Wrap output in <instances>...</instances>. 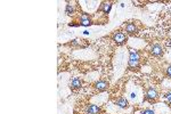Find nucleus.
<instances>
[{
    "mask_svg": "<svg viewBox=\"0 0 171 114\" xmlns=\"http://www.w3.org/2000/svg\"><path fill=\"white\" fill-rule=\"evenodd\" d=\"M139 59H140V56H139V52L136 51L135 49H130L129 50V63H128V66L130 70H133L138 66L139 64Z\"/></svg>",
    "mask_w": 171,
    "mask_h": 114,
    "instance_id": "nucleus-1",
    "label": "nucleus"
},
{
    "mask_svg": "<svg viewBox=\"0 0 171 114\" xmlns=\"http://www.w3.org/2000/svg\"><path fill=\"white\" fill-rule=\"evenodd\" d=\"M166 75H168L169 78H171V65L166 68Z\"/></svg>",
    "mask_w": 171,
    "mask_h": 114,
    "instance_id": "nucleus-14",
    "label": "nucleus"
},
{
    "mask_svg": "<svg viewBox=\"0 0 171 114\" xmlns=\"http://www.w3.org/2000/svg\"><path fill=\"white\" fill-rule=\"evenodd\" d=\"M141 114H155V112H154L153 109H148V108H147V109H145Z\"/></svg>",
    "mask_w": 171,
    "mask_h": 114,
    "instance_id": "nucleus-13",
    "label": "nucleus"
},
{
    "mask_svg": "<svg viewBox=\"0 0 171 114\" xmlns=\"http://www.w3.org/2000/svg\"><path fill=\"white\" fill-rule=\"evenodd\" d=\"M100 113V107L97 105H90L87 108V114H99Z\"/></svg>",
    "mask_w": 171,
    "mask_h": 114,
    "instance_id": "nucleus-7",
    "label": "nucleus"
},
{
    "mask_svg": "<svg viewBox=\"0 0 171 114\" xmlns=\"http://www.w3.org/2000/svg\"><path fill=\"white\" fill-rule=\"evenodd\" d=\"M111 8H112V3H109V2H105V3H103L101 7H100V9H101L105 14H108L109 10H111Z\"/></svg>",
    "mask_w": 171,
    "mask_h": 114,
    "instance_id": "nucleus-11",
    "label": "nucleus"
},
{
    "mask_svg": "<svg viewBox=\"0 0 171 114\" xmlns=\"http://www.w3.org/2000/svg\"><path fill=\"white\" fill-rule=\"evenodd\" d=\"M95 87H96V89H97V90H99V91H104V90H106V89H107L108 83H107L105 80H99V81H97V82L95 83Z\"/></svg>",
    "mask_w": 171,
    "mask_h": 114,
    "instance_id": "nucleus-5",
    "label": "nucleus"
},
{
    "mask_svg": "<svg viewBox=\"0 0 171 114\" xmlns=\"http://www.w3.org/2000/svg\"><path fill=\"white\" fill-rule=\"evenodd\" d=\"M125 31L129 34H135L137 32V27H136V25L133 23H128L127 26H125Z\"/></svg>",
    "mask_w": 171,
    "mask_h": 114,
    "instance_id": "nucleus-9",
    "label": "nucleus"
},
{
    "mask_svg": "<svg viewBox=\"0 0 171 114\" xmlns=\"http://www.w3.org/2000/svg\"><path fill=\"white\" fill-rule=\"evenodd\" d=\"M145 97H146V99L153 101V100H156V99L158 98V92L156 91L155 88L150 87V88L147 89V91H146V93H145Z\"/></svg>",
    "mask_w": 171,
    "mask_h": 114,
    "instance_id": "nucleus-2",
    "label": "nucleus"
},
{
    "mask_svg": "<svg viewBox=\"0 0 171 114\" xmlns=\"http://www.w3.org/2000/svg\"><path fill=\"white\" fill-rule=\"evenodd\" d=\"M113 41H115L117 44H122L125 41V34L123 32H116L113 34Z\"/></svg>",
    "mask_w": 171,
    "mask_h": 114,
    "instance_id": "nucleus-4",
    "label": "nucleus"
},
{
    "mask_svg": "<svg viewBox=\"0 0 171 114\" xmlns=\"http://www.w3.org/2000/svg\"><path fill=\"white\" fill-rule=\"evenodd\" d=\"M82 85V80L80 78H74L72 81H71V88L72 89H78Z\"/></svg>",
    "mask_w": 171,
    "mask_h": 114,
    "instance_id": "nucleus-8",
    "label": "nucleus"
},
{
    "mask_svg": "<svg viewBox=\"0 0 171 114\" xmlns=\"http://www.w3.org/2000/svg\"><path fill=\"white\" fill-rule=\"evenodd\" d=\"M115 105H117V106L121 107V108H127L128 105H129V101H128L125 98L120 97V98H117V99L115 100Z\"/></svg>",
    "mask_w": 171,
    "mask_h": 114,
    "instance_id": "nucleus-6",
    "label": "nucleus"
},
{
    "mask_svg": "<svg viewBox=\"0 0 171 114\" xmlns=\"http://www.w3.org/2000/svg\"><path fill=\"white\" fill-rule=\"evenodd\" d=\"M80 24H81L82 26H89V25L91 24L90 17H89L88 15H82V16H81V22H80Z\"/></svg>",
    "mask_w": 171,
    "mask_h": 114,
    "instance_id": "nucleus-10",
    "label": "nucleus"
},
{
    "mask_svg": "<svg viewBox=\"0 0 171 114\" xmlns=\"http://www.w3.org/2000/svg\"><path fill=\"white\" fill-rule=\"evenodd\" d=\"M65 13H66V15H68V16L73 15V13H74V8H73V6H72V5H70V3H67V5H66V8H65Z\"/></svg>",
    "mask_w": 171,
    "mask_h": 114,
    "instance_id": "nucleus-12",
    "label": "nucleus"
},
{
    "mask_svg": "<svg viewBox=\"0 0 171 114\" xmlns=\"http://www.w3.org/2000/svg\"><path fill=\"white\" fill-rule=\"evenodd\" d=\"M166 98H168V101H169V104H171V93H169V95L166 96Z\"/></svg>",
    "mask_w": 171,
    "mask_h": 114,
    "instance_id": "nucleus-15",
    "label": "nucleus"
},
{
    "mask_svg": "<svg viewBox=\"0 0 171 114\" xmlns=\"http://www.w3.org/2000/svg\"><path fill=\"white\" fill-rule=\"evenodd\" d=\"M150 52H152L154 56L158 57V56L163 55V47H162L160 43H155V44H153V46H152V48H150Z\"/></svg>",
    "mask_w": 171,
    "mask_h": 114,
    "instance_id": "nucleus-3",
    "label": "nucleus"
}]
</instances>
